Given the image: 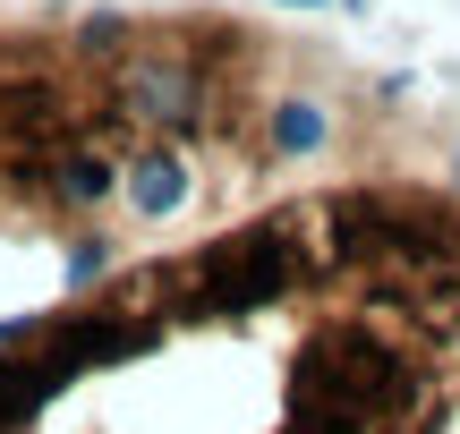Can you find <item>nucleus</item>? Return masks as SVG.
<instances>
[{"instance_id": "f03ea898", "label": "nucleus", "mask_w": 460, "mask_h": 434, "mask_svg": "<svg viewBox=\"0 0 460 434\" xmlns=\"http://www.w3.org/2000/svg\"><path fill=\"white\" fill-rule=\"evenodd\" d=\"M393 145V94L324 34L239 9L0 17V239L77 273L230 230L315 187L298 170L401 179Z\"/></svg>"}, {"instance_id": "f257e3e1", "label": "nucleus", "mask_w": 460, "mask_h": 434, "mask_svg": "<svg viewBox=\"0 0 460 434\" xmlns=\"http://www.w3.org/2000/svg\"><path fill=\"white\" fill-rule=\"evenodd\" d=\"M460 187L332 179L0 324V434H452Z\"/></svg>"}]
</instances>
